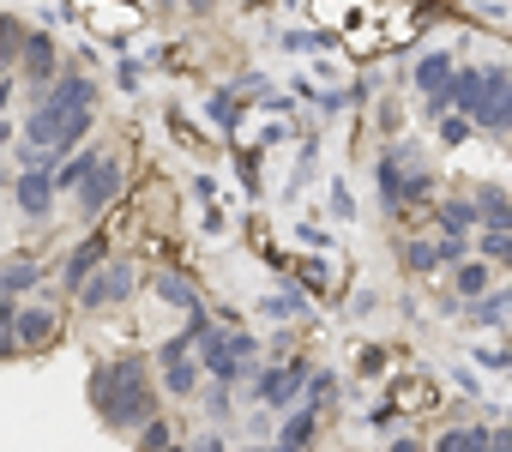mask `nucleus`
I'll return each mask as SVG.
<instances>
[{
	"mask_svg": "<svg viewBox=\"0 0 512 452\" xmlns=\"http://www.w3.org/2000/svg\"><path fill=\"white\" fill-rule=\"evenodd\" d=\"M91 109H97L91 79H61L49 97H37L31 121H25V139H31L43 157H67V151H79V139L91 133Z\"/></svg>",
	"mask_w": 512,
	"mask_h": 452,
	"instance_id": "1",
	"label": "nucleus"
},
{
	"mask_svg": "<svg viewBox=\"0 0 512 452\" xmlns=\"http://www.w3.org/2000/svg\"><path fill=\"white\" fill-rule=\"evenodd\" d=\"M91 404H97V416H103L109 428H121V434H127V428H139V422H151V416H157L151 368H145L139 356L91 368Z\"/></svg>",
	"mask_w": 512,
	"mask_h": 452,
	"instance_id": "2",
	"label": "nucleus"
},
{
	"mask_svg": "<svg viewBox=\"0 0 512 452\" xmlns=\"http://www.w3.org/2000/svg\"><path fill=\"white\" fill-rule=\"evenodd\" d=\"M446 97L476 121V127H512V73L500 67H470V73H452Z\"/></svg>",
	"mask_w": 512,
	"mask_h": 452,
	"instance_id": "3",
	"label": "nucleus"
},
{
	"mask_svg": "<svg viewBox=\"0 0 512 452\" xmlns=\"http://www.w3.org/2000/svg\"><path fill=\"white\" fill-rule=\"evenodd\" d=\"M199 368H211V380H223V386H235V380H247L253 368V338H241V332H217V326H205L199 338Z\"/></svg>",
	"mask_w": 512,
	"mask_h": 452,
	"instance_id": "4",
	"label": "nucleus"
},
{
	"mask_svg": "<svg viewBox=\"0 0 512 452\" xmlns=\"http://www.w3.org/2000/svg\"><path fill=\"white\" fill-rule=\"evenodd\" d=\"M374 181H380V199H386V205H410V199H428V181H434V175H422L416 151H410V145H398V151H386V157H380Z\"/></svg>",
	"mask_w": 512,
	"mask_h": 452,
	"instance_id": "5",
	"label": "nucleus"
},
{
	"mask_svg": "<svg viewBox=\"0 0 512 452\" xmlns=\"http://www.w3.org/2000/svg\"><path fill=\"white\" fill-rule=\"evenodd\" d=\"M115 193H121V163H115V157H97V163L79 175V211H85V223L103 217V211L115 205Z\"/></svg>",
	"mask_w": 512,
	"mask_h": 452,
	"instance_id": "6",
	"label": "nucleus"
},
{
	"mask_svg": "<svg viewBox=\"0 0 512 452\" xmlns=\"http://www.w3.org/2000/svg\"><path fill=\"white\" fill-rule=\"evenodd\" d=\"M133 296V266L127 260H103L85 284H79V302L85 308H115V302H127Z\"/></svg>",
	"mask_w": 512,
	"mask_h": 452,
	"instance_id": "7",
	"label": "nucleus"
},
{
	"mask_svg": "<svg viewBox=\"0 0 512 452\" xmlns=\"http://www.w3.org/2000/svg\"><path fill=\"white\" fill-rule=\"evenodd\" d=\"M163 386L175 392V398H187V392H199V362H193V344L175 332L169 344H163Z\"/></svg>",
	"mask_w": 512,
	"mask_h": 452,
	"instance_id": "8",
	"label": "nucleus"
},
{
	"mask_svg": "<svg viewBox=\"0 0 512 452\" xmlns=\"http://www.w3.org/2000/svg\"><path fill=\"white\" fill-rule=\"evenodd\" d=\"M308 374H314L308 362L266 368V374H260V398H266V404H296V398H302V386H308Z\"/></svg>",
	"mask_w": 512,
	"mask_h": 452,
	"instance_id": "9",
	"label": "nucleus"
},
{
	"mask_svg": "<svg viewBox=\"0 0 512 452\" xmlns=\"http://www.w3.org/2000/svg\"><path fill=\"white\" fill-rule=\"evenodd\" d=\"M55 320H61V314H55L49 302H37V308H19V314H13V350H19V344H25V350L49 344V338H55Z\"/></svg>",
	"mask_w": 512,
	"mask_h": 452,
	"instance_id": "10",
	"label": "nucleus"
},
{
	"mask_svg": "<svg viewBox=\"0 0 512 452\" xmlns=\"http://www.w3.org/2000/svg\"><path fill=\"white\" fill-rule=\"evenodd\" d=\"M19 205H25V217H49V205H55V175H49V163L19 175Z\"/></svg>",
	"mask_w": 512,
	"mask_h": 452,
	"instance_id": "11",
	"label": "nucleus"
},
{
	"mask_svg": "<svg viewBox=\"0 0 512 452\" xmlns=\"http://www.w3.org/2000/svg\"><path fill=\"white\" fill-rule=\"evenodd\" d=\"M97 266H103V236H91V242H79V248L67 254V266H61V284H67V290H79V284H85Z\"/></svg>",
	"mask_w": 512,
	"mask_h": 452,
	"instance_id": "12",
	"label": "nucleus"
},
{
	"mask_svg": "<svg viewBox=\"0 0 512 452\" xmlns=\"http://www.w3.org/2000/svg\"><path fill=\"white\" fill-rule=\"evenodd\" d=\"M19 61H25V73H31V79H49V67H55V37H49V31H25Z\"/></svg>",
	"mask_w": 512,
	"mask_h": 452,
	"instance_id": "13",
	"label": "nucleus"
},
{
	"mask_svg": "<svg viewBox=\"0 0 512 452\" xmlns=\"http://www.w3.org/2000/svg\"><path fill=\"white\" fill-rule=\"evenodd\" d=\"M446 85H452V55H422L416 61V91L422 97H446Z\"/></svg>",
	"mask_w": 512,
	"mask_h": 452,
	"instance_id": "14",
	"label": "nucleus"
},
{
	"mask_svg": "<svg viewBox=\"0 0 512 452\" xmlns=\"http://www.w3.org/2000/svg\"><path fill=\"white\" fill-rule=\"evenodd\" d=\"M470 205H476V223H482V230H512V199H506V193L482 187Z\"/></svg>",
	"mask_w": 512,
	"mask_h": 452,
	"instance_id": "15",
	"label": "nucleus"
},
{
	"mask_svg": "<svg viewBox=\"0 0 512 452\" xmlns=\"http://www.w3.org/2000/svg\"><path fill=\"white\" fill-rule=\"evenodd\" d=\"M440 230H446V236H470V230H476V205H470V199L440 205Z\"/></svg>",
	"mask_w": 512,
	"mask_h": 452,
	"instance_id": "16",
	"label": "nucleus"
},
{
	"mask_svg": "<svg viewBox=\"0 0 512 452\" xmlns=\"http://www.w3.org/2000/svg\"><path fill=\"white\" fill-rule=\"evenodd\" d=\"M37 278H43V272H37L31 260H13L7 272H0V296H25V290H31Z\"/></svg>",
	"mask_w": 512,
	"mask_h": 452,
	"instance_id": "17",
	"label": "nucleus"
},
{
	"mask_svg": "<svg viewBox=\"0 0 512 452\" xmlns=\"http://www.w3.org/2000/svg\"><path fill=\"white\" fill-rule=\"evenodd\" d=\"M19 49H25V25H19L13 13H0V67H13Z\"/></svg>",
	"mask_w": 512,
	"mask_h": 452,
	"instance_id": "18",
	"label": "nucleus"
},
{
	"mask_svg": "<svg viewBox=\"0 0 512 452\" xmlns=\"http://www.w3.org/2000/svg\"><path fill=\"white\" fill-rule=\"evenodd\" d=\"M482 446H488V428H452V434H440L434 452H482Z\"/></svg>",
	"mask_w": 512,
	"mask_h": 452,
	"instance_id": "19",
	"label": "nucleus"
},
{
	"mask_svg": "<svg viewBox=\"0 0 512 452\" xmlns=\"http://www.w3.org/2000/svg\"><path fill=\"white\" fill-rule=\"evenodd\" d=\"M157 296H163V302H175V308H187V314L199 308V296H193V290H187L175 272H157Z\"/></svg>",
	"mask_w": 512,
	"mask_h": 452,
	"instance_id": "20",
	"label": "nucleus"
},
{
	"mask_svg": "<svg viewBox=\"0 0 512 452\" xmlns=\"http://www.w3.org/2000/svg\"><path fill=\"white\" fill-rule=\"evenodd\" d=\"M458 296H488V266H482V260L458 266Z\"/></svg>",
	"mask_w": 512,
	"mask_h": 452,
	"instance_id": "21",
	"label": "nucleus"
},
{
	"mask_svg": "<svg viewBox=\"0 0 512 452\" xmlns=\"http://www.w3.org/2000/svg\"><path fill=\"white\" fill-rule=\"evenodd\" d=\"M133 434H139V446H145V452H163V446H169V422H163V416H151V422H139Z\"/></svg>",
	"mask_w": 512,
	"mask_h": 452,
	"instance_id": "22",
	"label": "nucleus"
},
{
	"mask_svg": "<svg viewBox=\"0 0 512 452\" xmlns=\"http://www.w3.org/2000/svg\"><path fill=\"white\" fill-rule=\"evenodd\" d=\"M404 266H410V272H434V266H440V248H422V242H410V248H404Z\"/></svg>",
	"mask_w": 512,
	"mask_h": 452,
	"instance_id": "23",
	"label": "nucleus"
},
{
	"mask_svg": "<svg viewBox=\"0 0 512 452\" xmlns=\"http://www.w3.org/2000/svg\"><path fill=\"white\" fill-rule=\"evenodd\" d=\"M482 254H488V260H506V266H512V230H488V236H482Z\"/></svg>",
	"mask_w": 512,
	"mask_h": 452,
	"instance_id": "24",
	"label": "nucleus"
},
{
	"mask_svg": "<svg viewBox=\"0 0 512 452\" xmlns=\"http://www.w3.org/2000/svg\"><path fill=\"white\" fill-rule=\"evenodd\" d=\"M464 133H470V121H464V115H458V121H446V127H440V139H446V145H458V139H464Z\"/></svg>",
	"mask_w": 512,
	"mask_h": 452,
	"instance_id": "25",
	"label": "nucleus"
},
{
	"mask_svg": "<svg viewBox=\"0 0 512 452\" xmlns=\"http://www.w3.org/2000/svg\"><path fill=\"white\" fill-rule=\"evenodd\" d=\"M482 452H512V428H506V434H488V446H482Z\"/></svg>",
	"mask_w": 512,
	"mask_h": 452,
	"instance_id": "26",
	"label": "nucleus"
},
{
	"mask_svg": "<svg viewBox=\"0 0 512 452\" xmlns=\"http://www.w3.org/2000/svg\"><path fill=\"white\" fill-rule=\"evenodd\" d=\"M193 452H223V446H217V440H199V446H193Z\"/></svg>",
	"mask_w": 512,
	"mask_h": 452,
	"instance_id": "27",
	"label": "nucleus"
},
{
	"mask_svg": "<svg viewBox=\"0 0 512 452\" xmlns=\"http://www.w3.org/2000/svg\"><path fill=\"white\" fill-rule=\"evenodd\" d=\"M392 452H422V446H416V440H398V446H392Z\"/></svg>",
	"mask_w": 512,
	"mask_h": 452,
	"instance_id": "28",
	"label": "nucleus"
},
{
	"mask_svg": "<svg viewBox=\"0 0 512 452\" xmlns=\"http://www.w3.org/2000/svg\"><path fill=\"white\" fill-rule=\"evenodd\" d=\"M266 452H302V446H284V440H278V446H266Z\"/></svg>",
	"mask_w": 512,
	"mask_h": 452,
	"instance_id": "29",
	"label": "nucleus"
},
{
	"mask_svg": "<svg viewBox=\"0 0 512 452\" xmlns=\"http://www.w3.org/2000/svg\"><path fill=\"white\" fill-rule=\"evenodd\" d=\"M7 139H13V127H7V121H0V145H7Z\"/></svg>",
	"mask_w": 512,
	"mask_h": 452,
	"instance_id": "30",
	"label": "nucleus"
},
{
	"mask_svg": "<svg viewBox=\"0 0 512 452\" xmlns=\"http://www.w3.org/2000/svg\"><path fill=\"white\" fill-rule=\"evenodd\" d=\"M163 452H187V446H163Z\"/></svg>",
	"mask_w": 512,
	"mask_h": 452,
	"instance_id": "31",
	"label": "nucleus"
}]
</instances>
